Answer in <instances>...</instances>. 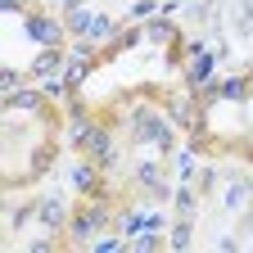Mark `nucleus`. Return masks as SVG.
Masks as SVG:
<instances>
[{"label":"nucleus","mask_w":253,"mask_h":253,"mask_svg":"<svg viewBox=\"0 0 253 253\" xmlns=\"http://www.w3.org/2000/svg\"><path fill=\"white\" fill-rule=\"evenodd\" d=\"M136 122H140V126H136V136H140V140H154V145H168V140H172V131H168V126L158 122V118L136 113Z\"/></svg>","instance_id":"obj_1"},{"label":"nucleus","mask_w":253,"mask_h":253,"mask_svg":"<svg viewBox=\"0 0 253 253\" xmlns=\"http://www.w3.org/2000/svg\"><path fill=\"white\" fill-rule=\"evenodd\" d=\"M104 221H109V208H100V204H90V208H86V212H82V217L73 221V235H77V240H86V235H90L95 226H104Z\"/></svg>","instance_id":"obj_2"},{"label":"nucleus","mask_w":253,"mask_h":253,"mask_svg":"<svg viewBox=\"0 0 253 253\" xmlns=\"http://www.w3.org/2000/svg\"><path fill=\"white\" fill-rule=\"evenodd\" d=\"M27 32H32V37H37V41H45V45H59L63 41V27L54 23V18H27Z\"/></svg>","instance_id":"obj_3"},{"label":"nucleus","mask_w":253,"mask_h":253,"mask_svg":"<svg viewBox=\"0 0 253 253\" xmlns=\"http://www.w3.org/2000/svg\"><path fill=\"white\" fill-rule=\"evenodd\" d=\"M136 181H140V185H149V190H158V195L168 199V185H163V176H158V168H154V163H140V168H136Z\"/></svg>","instance_id":"obj_4"},{"label":"nucleus","mask_w":253,"mask_h":253,"mask_svg":"<svg viewBox=\"0 0 253 253\" xmlns=\"http://www.w3.org/2000/svg\"><path fill=\"white\" fill-rule=\"evenodd\" d=\"M208 73H212V54L199 45V50H195V59H190V82H204Z\"/></svg>","instance_id":"obj_5"},{"label":"nucleus","mask_w":253,"mask_h":253,"mask_svg":"<svg viewBox=\"0 0 253 253\" xmlns=\"http://www.w3.org/2000/svg\"><path fill=\"white\" fill-rule=\"evenodd\" d=\"M59 63H63V54H59V45H50V50H45L37 63H32V73H37V77H50V73L59 68Z\"/></svg>","instance_id":"obj_6"},{"label":"nucleus","mask_w":253,"mask_h":253,"mask_svg":"<svg viewBox=\"0 0 253 253\" xmlns=\"http://www.w3.org/2000/svg\"><path fill=\"white\" fill-rule=\"evenodd\" d=\"M86 37H90V41H104V37H113V18H109V14H95Z\"/></svg>","instance_id":"obj_7"},{"label":"nucleus","mask_w":253,"mask_h":253,"mask_svg":"<svg viewBox=\"0 0 253 253\" xmlns=\"http://www.w3.org/2000/svg\"><path fill=\"white\" fill-rule=\"evenodd\" d=\"M249 199H253L249 185H231V190H226V208H249Z\"/></svg>","instance_id":"obj_8"},{"label":"nucleus","mask_w":253,"mask_h":253,"mask_svg":"<svg viewBox=\"0 0 253 253\" xmlns=\"http://www.w3.org/2000/svg\"><path fill=\"white\" fill-rule=\"evenodd\" d=\"M41 221H45V226H59V221H63V204L59 199H45L41 204Z\"/></svg>","instance_id":"obj_9"},{"label":"nucleus","mask_w":253,"mask_h":253,"mask_svg":"<svg viewBox=\"0 0 253 253\" xmlns=\"http://www.w3.org/2000/svg\"><path fill=\"white\" fill-rule=\"evenodd\" d=\"M73 181H77V190H95V168L90 163H77L73 168Z\"/></svg>","instance_id":"obj_10"},{"label":"nucleus","mask_w":253,"mask_h":253,"mask_svg":"<svg viewBox=\"0 0 253 253\" xmlns=\"http://www.w3.org/2000/svg\"><path fill=\"white\" fill-rule=\"evenodd\" d=\"M221 95H226V100H244V95H249V82L244 77H231L226 86H221Z\"/></svg>","instance_id":"obj_11"},{"label":"nucleus","mask_w":253,"mask_h":253,"mask_svg":"<svg viewBox=\"0 0 253 253\" xmlns=\"http://www.w3.org/2000/svg\"><path fill=\"white\" fill-rule=\"evenodd\" d=\"M90 18H95L90 9H73V23H68V27H73V32H82V37H86V32H90Z\"/></svg>","instance_id":"obj_12"},{"label":"nucleus","mask_w":253,"mask_h":253,"mask_svg":"<svg viewBox=\"0 0 253 253\" xmlns=\"http://www.w3.org/2000/svg\"><path fill=\"white\" fill-rule=\"evenodd\" d=\"M172 244H176V249H185V244H190V226H185V221H181V226H176V235H172Z\"/></svg>","instance_id":"obj_13"},{"label":"nucleus","mask_w":253,"mask_h":253,"mask_svg":"<svg viewBox=\"0 0 253 253\" xmlns=\"http://www.w3.org/2000/svg\"><path fill=\"white\" fill-rule=\"evenodd\" d=\"M249 95H253V82H249Z\"/></svg>","instance_id":"obj_14"}]
</instances>
